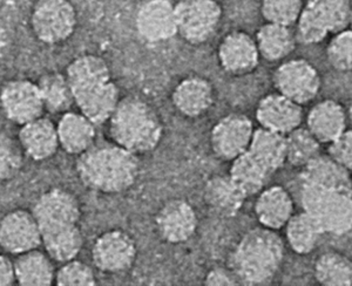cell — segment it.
Returning a JSON list of instances; mask_svg holds the SVG:
<instances>
[{"instance_id": "12", "label": "cell", "mask_w": 352, "mask_h": 286, "mask_svg": "<svg viewBox=\"0 0 352 286\" xmlns=\"http://www.w3.org/2000/svg\"><path fill=\"white\" fill-rule=\"evenodd\" d=\"M0 106L5 116L19 126L41 118L45 111L38 84L26 79L8 80L3 85Z\"/></svg>"}, {"instance_id": "38", "label": "cell", "mask_w": 352, "mask_h": 286, "mask_svg": "<svg viewBox=\"0 0 352 286\" xmlns=\"http://www.w3.org/2000/svg\"><path fill=\"white\" fill-rule=\"evenodd\" d=\"M328 146V155L349 171H352V129H345Z\"/></svg>"}, {"instance_id": "14", "label": "cell", "mask_w": 352, "mask_h": 286, "mask_svg": "<svg viewBox=\"0 0 352 286\" xmlns=\"http://www.w3.org/2000/svg\"><path fill=\"white\" fill-rule=\"evenodd\" d=\"M41 245V234L32 211L16 209L0 219V248L8 254H24Z\"/></svg>"}, {"instance_id": "41", "label": "cell", "mask_w": 352, "mask_h": 286, "mask_svg": "<svg viewBox=\"0 0 352 286\" xmlns=\"http://www.w3.org/2000/svg\"><path fill=\"white\" fill-rule=\"evenodd\" d=\"M8 48H10V38L6 30L0 26V65L3 64V61L8 56Z\"/></svg>"}, {"instance_id": "16", "label": "cell", "mask_w": 352, "mask_h": 286, "mask_svg": "<svg viewBox=\"0 0 352 286\" xmlns=\"http://www.w3.org/2000/svg\"><path fill=\"white\" fill-rule=\"evenodd\" d=\"M217 58L222 69L230 76H247L256 69L260 53L255 38L243 31H234L224 36L219 48Z\"/></svg>"}, {"instance_id": "42", "label": "cell", "mask_w": 352, "mask_h": 286, "mask_svg": "<svg viewBox=\"0 0 352 286\" xmlns=\"http://www.w3.org/2000/svg\"><path fill=\"white\" fill-rule=\"evenodd\" d=\"M346 114H348V120L350 121V124L352 126V101L350 106H349L348 111H346Z\"/></svg>"}, {"instance_id": "23", "label": "cell", "mask_w": 352, "mask_h": 286, "mask_svg": "<svg viewBox=\"0 0 352 286\" xmlns=\"http://www.w3.org/2000/svg\"><path fill=\"white\" fill-rule=\"evenodd\" d=\"M295 208L288 191L280 186L264 188L255 202V214L261 226L270 230H280L292 219Z\"/></svg>"}, {"instance_id": "6", "label": "cell", "mask_w": 352, "mask_h": 286, "mask_svg": "<svg viewBox=\"0 0 352 286\" xmlns=\"http://www.w3.org/2000/svg\"><path fill=\"white\" fill-rule=\"evenodd\" d=\"M300 203L322 234L340 237L352 230V194L300 184Z\"/></svg>"}, {"instance_id": "29", "label": "cell", "mask_w": 352, "mask_h": 286, "mask_svg": "<svg viewBox=\"0 0 352 286\" xmlns=\"http://www.w3.org/2000/svg\"><path fill=\"white\" fill-rule=\"evenodd\" d=\"M272 175L249 151L232 160L229 170V176L247 196L260 194Z\"/></svg>"}, {"instance_id": "10", "label": "cell", "mask_w": 352, "mask_h": 286, "mask_svg": "<svg viewBox=\"0 0 352 286\" xmlns=\"http://www.w3.org/2000/svg\"><path fill=\"white\" fill-rule=\"evenodd\" d=\"M277 93L300 106L316 99L322 87L320 72L305 59H292L276 68L272 76Z\"/></svg>"}, {"instance_id": "34", "label": "cell", "mask_w": 352, "mask_h": 286, "mask_svg": "<svg viewBox=\"0 0 352 286\" xmlns=\"http://www.w3.org/2000/svg\"><path fill=\"white\" fill-rule=\"evenodd\" d=\"M24 155L19 140L0 133V181H10L19 175L24 166Z\"/></svg>"}, {"instance_id": "1", "label": "cell", "mask_w": 352, "mask_h": 286, "mask_svg": "<svg viewBox=\"0 0 352 286\" xmlns=\"http://www.w3.org/2000/svg\"><path fill=\"white\" fill-rule=\"evenodd\" d=\"M41 234V244L56 262L76 258L84 247L81 231V207L74 194L51 189L39 196L32 208Z\"/></svg>"}, {"instance_id": "19", "label": "cell", "mask_w": 352, "mask_h": 286, "mask_svg": "<svg viewBox=\"0 0 352 286\" xmlns=\"http://www.w3.org/2000/svg\"><path fill=\"white\" fill-rule=\"evenodd\" d=\"M18 140L25 155L36 162L51 159L60 147L56 124L45 116L23 124Z\"/></svg>"}, {"instance_id": "24", "label": "cell", "mask_w": 352, "mask_h": 286, "mask_svg": "<svg viewBox=\"0 0 352 286\" xmlns=\"http://www.w3.org/2000/svg\"><path fill=\"white\" fill-rule=\"evenodd\" d=\"M96 126L82 113L66 111L56 124L60 147L69 155H80L96 143Z\"/></svg>"}, {"instance_id": "30", "label": "cell", "mask_w": 352, "mask_h": 286, "mask_svg": "<svg viewBox=\"0 0 352 286\" xmlns=\"http://www.w3.org/2000/svg\"><path fill=\"white\" fill-rule=\"evenodd\" d=\"M316 282L323 286H351L352 259L338 251L320 254L314 265Z\"/></svg>"}, {"instance_id": "36", "label": "cell", "mask_w": 352, "mask_h": 286, "mask_svg": "<svg viewBox=\"0 0 352 286\" xmlns=\"http://www.w3.org/2000/svg\"><path fill=\"white\" fill-rule=\"evenodd\" d=\"M327 59L335 71L352 72V28L335 33L327 46Z\"/></svg>"}, {"instance_id": "40", "label": "cell", "mask_w": 352, "mask_h": 286, "mask_svg": "<svg viewBox=\"0 0 352 286\" xmlns=\"http://www.w3.org/2000/svg\"><path fill=\"white\" fill-rule=\"evenodd\" d=\"M16 283L13 262L8 256L0 252V286L13 285Z\"/></svg>"}, {"instance_id": "9", "label": "cell", "mask_w": 352, "mask_h": 286, "mask_svg": "<svg viewBox=\"0 0 352 286\" xmlns=\"http://www.w3.org/2000/svg\"><path fill=\"white\" fill-rule=\"evenodd\" d=\"M78 14L69 0H36L31 12L33 34L41 43L58 45L76 31Z\"/></svg>"}, {"instance_id": "27", "label": "cell", "mask_w": 352, "mask_h": 286, "mask_svg": "<svg viewBox=\"0 0 352 286\" xmlns=\"http://www.w3.org/2000/svg\"><path fill=\"white\" fill-rule=\"evenodd\" d=\"M261 58L269 63H277L288 58L296 48L297 39L292 26L265 23L255 36Z\"/></svg>"}, {"instance_id": "28", "label": "cell", "mask_w": 352, "mask_h": 286, "mask_svg": "<svg viewBox=\"0 0 352 286\" xmlns=\"http://www.w3.org/2000/svg\"><path fill=\"white\" fill-rule=\"evenodd\" d=\"M248 151L270 174H274L287 163L285 135L258 128L254 131Z\"/></svg>"}, {"instance_id": "35", "label": "cell", "mask_w": 352, "mask_h": 286, "mask_svg": "<svg viewBox=\"0 0 352 286\" xmlns=\"http://www.w3.org/2000/svg\"><path fill=\"white\" fill-rule=\"evenodd\" d=\"M303 6V0H261V14L267 23L292 26Z\"/></svg>"}, {"instance_id": "17", "label": "cell", "mask_w": 352, "mask_h": 286, "mask_svg": "<svg viewBox=\"0 0 352 286\" xmlns=\"http://www.w3.org/2000/svg\"><path fill=\"white\" fill-rule=\"evenodd\" d=\"M155 223L166 242L181 244L192 239L197 231V211L184 199H172L159 210Z\"/></svg>"}, {"instance_id": "13", "label": "cell", "mask_w": 352, "mask_h": 286, "mask_svg": "<svg viewBox=\"0 0 352 286\" xmlns=\"http://www.w3.org/2000/svg\"><path fill=\"white\" fill-rule=\"evenodd\" d=\"M254 124L248 116L230 114L224 116L210 134L214 154L223 161H232L248 151L254 135Z\"/></svg>"}, {"instance_id": "11", "label": "cell", "mask_w": 352, "mask_h": 286, "mask_svg": "<svg viewBox=\"0 0 352 286\" xmlns=\"http://www.w3.org/2000/svg\"><path fill=\"white\" fill-rule=\"evenodd\" d=\"M138 249L131 234L120 229L104 231L93 244V264L101 272L109 274L129 271L135 262Z\"/></svg>"}, {"instance_id": "31", "label": "cell", "mask_w": 352, "mask_h": 286, "mask_svg": "<svg viewBox=\"0 0 352 286\" xmlns=\"http://www.w3.org/2000/svg\"><path fill=\"white\" fill-rule=\"evenodd\" d=\"M44 101L45 111L60 114L69 111L74 104L72 89L67 78L59 72H50L41 76L36 82Z\"/></svg>"}, {"instance_id": "26", "label": "cell", "mask_w": 352, "mask_h": 286, "mask_svg": "<svg viewBox=\"0 0 352 286\" xmlns=\"http://www.w3.org/2000/svg\"><path fill=\"white\" fill-rule=\"evenodd\" d=\"M47 252L34 249L18 254L13 262L16 284L21 286H51L56 282V269Z\"/></svg>"}, {"instance_id": "44", "label": "cell", "mask_w": 352, "mask_h": 286, "mask_svg": "<svg viewBox=\"0 0 352 286\" xmlns=\"http://www.w3.org/2000/svg\"><path fill=\"white\" fill-rule=\"evenodd\" d=\"M168 1H170V3H175L177 0H168Z\"/></svg>"}, {"instance_id": "8", "label": "cell", "mask_w": 352, "mask_h": 286, "mask_svg": "<svg viewBox=\"0 0 352 286\" xmlns=\"http://www.w3.org/2000/svg\"><path fill=\"white\" fill-rule=\"evenodd\" d=\"M174 8L177 34L188 44H206L219 31L223 10L217 0H177Z\"/></svg>"}, {"instance_id": "20", "label": "cell", "mask_w": 352, "mask_h": 286, "mask_svg": "<svg viewBox=\"0 0 352 286\" xmlns=\"http://www.w3.org/2000/svg\"><path fill=\"white\" fill-rule=\"evenodd\" d=\"M300 184L344 191L352 194L351 171L340 166L331 156L320 154L302 168Z\"/></svg>"}, {"instance_id": "32", "label": "cell", "mask_w": 352, "mask_h": 286, "mask_svg": "<svg viewBox=\"0 0 352 286\" xmlns=\"http://www.w3.org/2000/svg\"><path fill=\"white\" fill-rule=\"evenodd\" d=\"M285 228L289 247L300 256L311 254L318 247L320 237L323 236L316 223L305 211L292 214Z\"/></svg>"}, {"instance_id": "33", "label": "cell", "mask_w": 352, "mask_h": 286, "mask_svg": "<svg viewBox=\"0 0 352 286\" xmlns=\"http://www.w3.org/2000/svg\"><path fill=\"white\" fill-rule=\"evenodd\" d=\"M287 163L292 167L303 168L320 155V143L308 128L298 127L285 135Z\"/></svg>"}, {"instance_id": "15", "label": "cell", "mask_w": 352, "mask_h": 286, "mask_svg": "<svg viewBox=\"0 0 352 286\" xmlns=\"http://www.w3.org/2000/svg\"><path fill=\"white\" fill-rule=\"evenodd\" d=\"M135 28L148 43H162L177 34L174 3L168 0H144L135 14Z\"/></svg>"}, {"instance_id": "2", "label": "cell", "mask_w": 352, "mask_h": 286, "mask_svg": "<svg viewBox=\"0 0 352 286\" xmlns=\"http://www.w3.org/2000/svg\"><path fill=\"white\" fill-rule=\"evenodd\" d=\"M65 76L80 113L96 126L107 122L120 101V91L113 82L106 60L96 54L78 56L69 63Z\"/></svg>"}, {"instance_id": "39", "label": "cell", "mask_w": 352, "mask_h": 286, "mask_svg": "<svg viewBox=\"0 0 352 286\" xmlns=\"http://www.w3.org/2000/svg\"><path fill=\"white\" fill-rule=\"evenodd\" d=\"M204 284L208 286H232L239 285L240 282L232 270H226L223 267H214L206 276Z\"/></svg>"}, {"instance_id": "18", "label": "cell", "mask_w": 352, "mask_h": 286, "mask_svg": "<svg viewBox=\"0 0 352 286\" xmlns=\"http://www.w3.org/2000/svg\"><path fill=\"white\" fill-rule=\"evenodd\" d=\"M256 120L261 127L287 135L300 127L303 121V109L287 96L274 93L261 99L257 104Z\"/></svg>"}, {"instance_id": "37", "label": "cell", "mask_w": 352, "mask_h": 286, "mask_svg": "<svg viewBox=\"0 0 352 286\" xmlns=\"http://www.w3.org/2000/svg\"><path fill=\"white\" fill-rule=\"evenodd\" d=\"M64 265L56 272V285L58 286H94L96 274L86 263L76 258L63 263Z\"/></svg>"}, {"instance_id": "21", "label": "cell", "mask_w": 352, "mask_h": 286, "mask_svg": "<svg viewBox=\"0 0 352 286\" xmlns=\"http://www.w3.org/2000/svg\"><path fill=\"white\" fill-rule=\"evenodd\" d=\"M348 114L336 100L317 102L307 116V128L320 144H329L346 129Z\"/></svg>"}, {"instance_id": "7", "label": "cell", "mask_w": 352, "mask_h": 286, "mask_svg": "<svg viewBox=\"0 0 352 286\" xmlns=\"http://www.w3.org/2000/svg\"><path fill=\"white\" fill-rule=\"evenodd\" d=\"M351 0H309L296 21L297 43L316 45L350 28Z\"/></svg>"}, {"instance_id": "4", "label": "cell", "mask_w": 352, "mask_h": 286, "mask_svg": "<svg viewBox=\"0 0 352 286\" xmlns=\"http://www.w3.org/2000/svg\"><path fill=\"white\" fill-rule=\"evenodd\" d=\"M283 239L275 230L255 228L237 243L229 269L244 285H264L274 280L285 262Z\"/></svg>"}, {"instance_id": "5", "label": "cell", "mask_w": 352, "mask_h": 286, "mask_svg": "<svg viewBox=\"0 0 352 286\" xmlns=\"http://www.w3.org/2000/svg\"><path fill=\"white\" fill-rule=\"evenodd\" d=\"M107 122L113 142L135 155L154 151L164 134L155 109L134 96L121 99Z\"/></svg>"}, {"instance_id": "22", "label": "cell", "mask_w": 352, "mask_h": 286, "mask_svg": "<svg viewBox=\"0 0 352 286\" xmlns=\"http://www.w3.org/2000/svg\"><path fill=\"white\" fill-rule=\"evenodd\" d=\"M172 100L182 116L199 118L210 109L215 100V93L209 80L201 76H189L176 86Z\"/></svg>"}, {"instance_id": "3", "label": "cell", "mask_w": 352, "mask_h": 286, "mask_svg": "<svg viewBox=\"0 0 352 286\" xmlns=\"http://www.w3.org/2000/svg\"><path fill=\"white\" fill-rule=\"evenodd\" d=\"M76 171L85 187L102 194L129 190L139 177L138 155L116 143H94L78 156Z\"/></svg>"}, {"instance_id": "43", "label": "cell", "mask_w": 352, "mask_h": 286, "mask_svg": "<svg viewBox=\"0 0 352 286\" xmlns=\"http://www.w3.org/2000/svg\"><path fill=\"white\" fill-rule=\"evenodd\" d=\"M350 28H352V0H351V12H350Z\"/></svg>"}, {"instance_id": "25", "label": "cell", "mask_w": 352, "mask_h": 286, "mask_svg": "<svg viewBox=\"0 0 352 286\" xmlns=\"http://www.w3.org/2000/svg\"><path fill=\"white\" fill-rule=\"evenodd\" d=\"M204 197L214 214L221 217H234L243 208L248 196L230 176L217 175L206 183Z\"/></svg>"}]
</instances>
